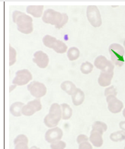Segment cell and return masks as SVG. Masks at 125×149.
<instances>
[{"label": "cell", "instance_id": "603a6c76", "mask_svg": "<svg viewBox=\"0 0 125 149\" xmlns=\"http://www.w3.org/2000/svg\"><path fill=\"white\" fill-rule=\"evenodd\" d=\"M92 130H96V131L100 133H102V135L104 132H105L107 130V126L105 123L102 121H96L92 124Z\"/></svg>", "mask_w": 125, "mask_h": 149}, {"label": "cell", "instance_id": "8d00e7d4", "mask_svg": "<svg viewBox=\"0 0 125 149\" xmlns=\"http://www.w3.org/2000/svg\"><path fill=\"white\" fill-rule=\"evenodd\" d=\"M124 149H125V146H124Z\"/></svg>", "mask_w": 125, "mask_h": 149}, {"label": "cell", "instance_id": "6da1fadb", "mask_svg": "<svg viewBox=\"0 0 125 149\" xmlns=\"http://www.w3.org/2000/svg\"><path fill=\"white\" fill-rule=\"evenodd\" d=\"M12 21L17 26V29L24 34H30L33 32V19L29 15L20 11H14L12 13Z\"/></svg>", "mask_w": 125, "mask_h": 149}, {"label": "cell", "instance_id": "d590c367", "mask_svg": "<svg viewBox=\"0 0 125 149\" xmlns=\"http://www.w3.org/2000/svg\"><path fill=\"white\" fill-rule=\"evenodd\" d=\"M123 47H124V49H125V40H124V43H123Z\"/></svg>", "mask_w": 125, "mask_h": 149}, {"label": "cell", "instance_id": "d6986e66", "mask_svg": "<svg viewBox=\"0 0 125 149\" xmlns=\"http://www.w3.org/2000/svg\"><path fill=\"white\" fill-rule=\"evenodd\" d=\"M60 88L64 92L67 93L68 95H71L73 94L75 91L76 90V86L74 83L71 81H64L60 84Z\"/></svg>", "mask_w": 125, "mask_h": 149}, {"label": "cell", "instance_id": "7a4b0ae2", "mask_svg": "<svg viewBox=\"0 0 125 149\" xmlns=\"http://www.w3.org/2000/svg\"><path fill=\"white\" fill-rule=\"evenodd\" d=\"M42 21L45 24H48L54 26L57 29H60L68 22L69 17L66 13H60L52 8H48L44 12Z\"/></svg>", "mask_w": 125, "mask_h": 149}, {"label": "cell", "instance_id": "8fae6325", "mask_svg": "<svg viewBox=\"0 0 125 149\" xmlns=\"http://www.w3.org/2000/svg\"><path fill=\"white\" fill-rule=\"evenodd\" d=\"M106 101L107 104V109L112 113H119L123 110V102L117 99L116 96L107 97H106Z\"/></svg>", "mask_w": 125, "mask_h": 149}, {"label": "cell", "instance_id": "5b68a950", "mask_svg": "<svg viewBox=\"0 0 125 149\" xmlns=\"http://www.w3.org/2000/svg\"><path fill=\"white\" fill-rule=\"evenodd\" d=\"M44 45L46 47H48L50 49H52L56 53L62 54V53H67L68 47L67 44L60 40L57 39L56 37L51 35H45L42 39Z\"/></svg>", "mask_w": 125, "mask_h": 149}, {"label": "cell", "instance_id": "484cf974", "mask_svg": "<svg viewBox=\"0 0 125 149\" xmlns=\"http://www.w3.org/2000/svg\"><path fill=\"white\" fill-rule=\"evenodd\" d=\"M117 91L115 89L114 86L113 85H111V86L107 87L106 88L105 90V97H111V96H116L117 97Z\"/></svg>", "mask_w": 125, "mask_h": 149}, {"label": "cell", "instance_id": "7402d4cb", "mask_svg": "<svg viewBox=\"0 0 125 149\" xmlns=\"http://www.w3.org/2000/svg\"><path fill=\"white\" fill-rule=\"evenodd\" d=\"M79 56H80V51H79V49L77 47H72L68 49V51H67V57H68L69 60L75 61L77 59H79Z\"/></svg>", "mask_w": 125, "mask_h": 149}, {"label": "cell", "instance_id": "9a60e30c", "mask_svg": "<svg viewBox=\"0 0 125 149\" xmlns=\"http://www.w3.org/2000/svg\"><path fill=\"white\" fill-rule=\"evenodd\" d=\"M102 134L96 131V130H92L90 132L89 135V142L92 145V146H95L96 148L102 147L104 143L103 137Z\"/></svg>", "mask_w": 125, "mask_h": 149}, {"label": "cell", "instance_id": "8992f818", "mask_svg": "<svg viewBox=\"0 0 125 149\" xmlns=\"http://www.w3.org/2000/svg\"><path fill=\"white\" fill-rule=\"evenodd\" d=\"M87 19L94 28H99L102 24V16L98 8L96 6H88L86 9Z\"/></svg>", "mask_w": 125, "mask_h": 149}, {"label": "cell", "instance_id": "7c38bea8", "mask_svg": "<svg viewBox=\"0 0 125 149\" xmlns=\"http://www.w3.org/2000/svg\"><path fill=\"white\" fill-rule=\"evenodd\" d=\"M63 136V132L60 127H55L49 129L45 133V140L50 144L56 141H60Z\"/></svg>", "mask_w": 125, "mask_h": 149}, {"label": "cell", "instance_id": "d4e9b609", "mask_svg": "<svg viewBox=\"0 0 125 149\" xmlns=\"http://www.w3.org/2000/svg\"><path fill=\"white\" fill-rule=\"evenodd\" d=\"M16 59H17V52L15 49L13 48L12 46L9 47V65L12 66L16 63Z\"/></svg>", "mask_w": 125, "mask_h": 149}, {"label": "cell", "instance_id": "2e32d148", "mask_svg": "<svg viewBox=\"0 0 125 149\" xmlns=\"http://www.w3.org/2000/svg\"><path fill=\"white\" fill-rule=\"evenodd\" d=\"M44 6H28L26 8V12L30 16L34 18H42L44 15Z\"/></svg>", "mask_w": 125, "mask_h": 149}, {"label": "cell", "instance_id": "4316f807", "mask_svg": "<svg viewBox=\"0 0 125 149\" xmlns=\"http://www.w3.org/2000/svg\"><path fill=\"white\" fill-rule=\"evenodd\" d=\"M66 147H67V143L62 140L51 144V149H65Z\"/></svg>", "mask_w": 125, "mask_h": 149}, {"label": "cell", "instance_id": "277c9868", "mask_svg": "<svg viewBox=\"0 0 125 149\" xmlns=\"http://www.w3.org/2000/svg\"><path fill=\"white\" fill-rule=\"evenodd\" d=\"M112 62L114 65L121 67L124 64L125 49L119 43H112L108 47Z\"/></svg>", "mask_w": 125, "mask_h": 149}, {"label": "cell", "instance_id": "ba28073f", "mask_svg": "<svg viewBox=\"0 0 125 149\" xmlns=\"http://www.w3.org/2000/svg\"><path fill=\"white\" fill-rule=\"evenodd\" d=\"M32 79L33 75L28 69H20L16 72L15 76L12 81V84H15L17 86H23L30 83V81L31 82Z\"/></svg>", "mask_w": 125, "mask_h": 149}, {"label": "cell", "instance_id": "52a82bcc", "mask_svg": "<svg viewBox=\"0 0 125 149\" xmlns=\"http://www.w3.org/2000/svg\"><path fill=\"white\" fill-rule=\"evenodd\" d=\"M27 88L31 96H33L36 99H40L44 97L47 91L46 85L44 83L37 81H32L27 84Z\"/></svg>", "mask_w": 125, "mask_h": 149}, {"label": "cell", "instance_id": "4fadbf2b", "mask_svg": "<svg viewBox=\"0 0 125 149\" xmlns=\"http://www.w3.org/2000/svg\"><path fill=\"white\" fill-rule=\"evenodd\" d=\"M33 62L40 69H46L50 63V59L47 53L38 50L34 53Z\"/></svg>", "mask_w": 125, "mask_h": 149}, {"label": "cell", "instance_id": "e575fe53", "mask_svg": "<svg viewBox=\"0 0 125 149\" xmlns=\"http://www.w3.org/2000/svg\"><path fill=\"white\" fill-rule=\"evenodd\" d=\"M123 116L125 118V108L123 110Z\"/></svg>", "mask_w": 125, "mask_h": 149}, {"label": "cell", "instance_id": "d6a6232c", "mask_svg": "<svg viewBox=\"0 0 125 149\" xmlns=\"http://www.w3.org/2000/svg\"><path fill=\"white\" fill-rule=\"evenodd\" d=\"M16 87H17V85H15V84H12V85H11V86H10V88H9V91H10V92H12V90H14V89H15Z\"/></svg>", "mask_w": 125, "mask_h": 149}, {"label": "cell", "instance_id": "cb8c5ba5", "mask_svg": "<svg viewBox=\"0 0 125 149\" xmlns=\"http://www.w3.org/2000/svg\"><path fill=\"white\" fill-rule=\"evenodd\" d=\"M94 65H92V63H89L88 61H86L84 63H82V65L80 66V71L82 74H88L92 72L93 70Z\"/></svg>", "mask_w": 125, "mask_h": 149}, {"label": "cell", "instance_id": "4dcf8cb0", "mask_svg": "<svg viewBox=\"0 0 125 149\" xmlns=\"http://www.w3.org/2000/svg\"><path fill=\"white\" fill-rule=\"evenodd\" d=\"M14 149H30L28 148V144L25 142H20V143L15 145V148Z\"/></svg>", "mask_w": 125, "mask_h": 149}, {"label": "cell", "instance_id": "f1b7e54d", "mask_svg": "<svg viewBox=\"0 0 125 149\" xmlns=\"http://www.w3.org/2000/svg\"><path fill=\"white\" fill-rule=\"evenodd\" d=\"M89 141V138L87 136V135H84V134H80L77 136V139H76V141L79 145H80L82 143H84L86 141Z\"/></svg>", "mask_w": 125, "mask_h": 149}, {"label": "cell", "instance_id": "836d02e7", "mask_svg": "<svg viewBox=\"0 0 125 149\" xmlns=\"http://www.w3.org/2000/svg\"><path fill=\"white\" fill-rule=\"evenodd\" d=\"M30 149H41V148L37 147V146H35V145H34V146H31V147L30 148Z\"/></svg>", "mask_w": 125, "mask_h": 149}, {"label": "cell", "instance_id": "5bb4252c", "mask_svg": "<svg viewBox=\"0 0 125 149\" xmlns=\"http://www.w3.org/2000/svg\"><path fill=\"white\" fill-rule=\"evenodd\" d=\"M114 77V72H101L98 79V83L101 87H109Z\"/></svg>", "mask_w": 125, "mask_h": 149}, {"label": "cell", "instance_id": "44dd1931", "mask_svg": "<svg viewBox=\"0 0 125 149\" xmlns=\"http://www.w3.org/2000/svg\"><path fill=\"white\" fill-rule=\"evenodd\" d=\"M110 139L114 142H119L125 140V132L123 130H119L112 132L110 135Z\"/></svg>", "mask_w": 125, "mask_h": 149}, {"label": "cell", "instance_id": "83f0119b", "mask_svg": "<svg viewBox=\"0 0 125 149\" xmlns=\"http://www.w3.org/2000/svg\"><path fill=\"white\" fill-rule=\"evenodd\" d=\"M20 142H25V143L28 144V139H27V137L25 135H23V134L18 135L14 139V145L20 143Z\"/></svg>", "mask_w": 125, "mask_h": 149}, {"label": "cell", "instance_id": "f546056e", "mask_svg": "<svg viewBox=\"0 0 125 149\" xmlns=\"http://www.w3.org/2000/svg\"><path fill=\"white\" fill-rule=\"evenodd\" d=\"M79 149H93V148H92V145L89 141H86L84 143L79 145Z\"/></svg>", "mask_w": 125, "mask_h": 149}, {"label": "cell", "instance_id": "9c48e42d", "mask_svg": "<svg viewBox=\"0 0 125 149\" xmlns=\"http://www.w3.org/2000/svg\"><path fill=\"white\" fill-rule=\"evenodd\" d=\"M42 109V104H41L40 99H34L31 100L27 104H25V106L22 108V115L25 116H31L32 115L40 111Z\"/></svg>", "mask_w": 125, "mask_h": 149}, {"label": "cell", "instance_id": "1f68e13d", "mask_svg": "<svg viewBox=\"0 0 125 149\" xmlns=\"http://www.w3.org/2000/svg\"><path fill=\"white\" fill-rule=\"evenodd\" d=\"M119 127L121 130H123V131L125 132V120L124 121L120 122Z\"/></svg>", "mask_w": 125, "mask_h": 149}, {"label": "cell", "instance_id": "ac0fdd59", "mask_svg": "<svg viewBox=\"0 0 125 149\" xmlns=\"http://www.w3.org/2000/svg\"><path fill=\"white\" fill-rule=\"evenodd\" d=\"M24 106V103L16 101L10 106V113L15 117H20L22 115V108Z\"/></svg>", "mask_w": 125, "mask_h": 149}, {"label": "cell", "instance_id": "ffe728a7", "mask_svg": "<svg viewBox=\"0 0 125 149\" xmlns=\"http://www.w3.org/2000/svg\"><path fill=\"white\" fill-rule=\"evenodd\" d=\"M61 112H62V120H68L72 117V109L68 104L63 103L60 104Z\"/></svg>", "mask_w": 125, "mask_h": 149}, {"label": "cell", "instance_id": "3957f363", "mask_svg": "<svg viewBox=\"0 0 125 149\" xmlns=\"http://www.w3.org/2000/svg\"><path fill=\"white\" fill-rule=\"evenodd\" d=\"M62 119V112L60 105L57 103H53L50 107L49 113L44 119V123L49 129L57 127L60 121Z\"/></svg>", "mask_w": 125, "mask_h": 149}, {"label": "cell", "instance_id": "30bf717a", "mask_svg": "<svg viewBox=\"0 0 125 149\" xmlns=\"http://www.w3.org/2000/svg\"><path fill=\"white\" fill-rule=\"evenodd\" d=\"M94 65L101 72H114V65L104 56H98L94 61Z\"/></svg>", "mask_w": 125, "mask_h": 149}, {"label": "cell", "instance_id": "e0dca14e", "mask_svg": "<svg viewBox=\"0 0 125 149\" xmlns=\"http://www.w3.org/2000/svg\"><path fill=\"white\" fill-rule=\"evenodd\" d=\"M72 102L74 106H80L85 100V93L80 88H76L72 94Z\"/></svg>", "mask_w": 125, "mask_h": 149}]
</instances>
